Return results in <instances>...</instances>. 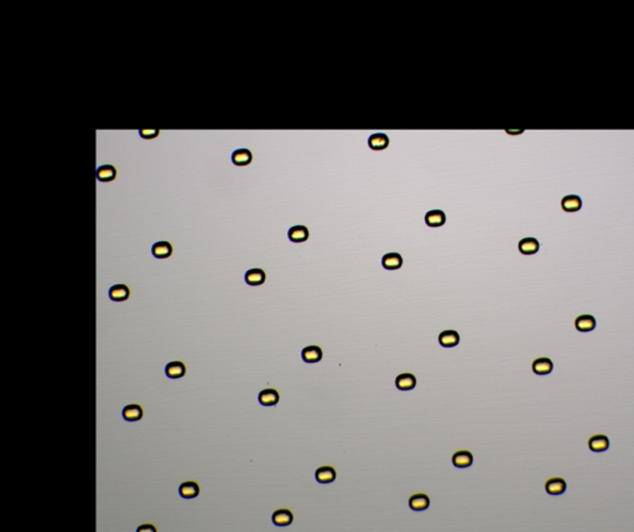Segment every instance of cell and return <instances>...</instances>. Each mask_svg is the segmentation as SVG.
Listing matches in <instances>:
<instances>
[{"label": "cell", "mask_w": 634, "mask_h": 532, "mask_svg": "<svg viewBox=\"0 0 634 532\" xmlns=\"http://www.w3.org/2000/svg\"><path fill=\"white\" fill-rule=\"evenodd\" d=\"M108 296L113 302H124V301L128 300L129 296H130V290H129V287L124 284L113 285V286L109 289Z\"/></svg>", "instance_id": "cell-1"}, {"label": "cell", "mask_w": 634, "mask_h": 532, "mask_svg": "<svg viewBox=\"0 0 634 532\" xmlns=\"http://www.w3.org/2000/svg\"><path fill=\"white\" fill-rule=\"evenodd\" d=\"M368 146L373 151H383L389 146V137L384 133H374L368 137Z\"/></svg>", "instance_id": "cell-2"}, {"label": "cell", "mask_w": 634, "mask_h": 532, "mask_svg": "<svg viewBox=\"0 0 634 532\" xmlns=\"http://www.w3.org/2000/svg\"><path fill=\"white\" fill-rule=\"evenodd\" d=\"M425 223L430 228L442 227L446 223V214L441 209H432L425 214Z\"/></svg>", "instance_id": "cell-3"}, {"label": "cell", "mask_w": 634, "mask_h": 532, "mask_svg": "<svg viewBox=\"0 0 634 532\" xmlns=\"http://www.w3.org/2000/svg\"><path fill=\"white\" fill-rule=\"evenodd\" d=\"M561 208L568 213L578 212L582 208V199L578 194H568L561 199Z\"/></svg>", "instance_id": "cell-4"}, {"label": "cell", "mask_w": 634, "mask_h": 532, "mask_svg": "<svg viewBox=\"0 0 634 532\" xmlns=\"http://www.w3.org/2000/svg\"><path fill=\"white\" fill-rule=\"evenodd\" d=\"M142 415H144V411H142V406L138 404L126 405L122 411V416L126 422L140 421L142 419Z\"/></svg>", "instance_id": "cell-5"}, {"label": "cell", "mask_w": 634, "mask_h": 532, "mask_svg": "<svg viewBox=\"0 0 634 532\" xmlns=\"http://www.w3.org/2000/svg\"><path fill=\"white\" fill-rule=\"evenodd\" d=\"M288 237L292 243H305L310 237V233H308V227H305V225H294L288 232Z\"/></svg>", "instance_id": "cell-6"}, {"label": "cell", "mask_w": 634, "mask_h": 532, "mask_svg": "<svg viewBox=\"0 0 634 532\" xmlns=\"http://www.w3.org/2000/svg\"><path fill=\"white\" fill-rule=\"evenodd\" d=\"M518 249L523 255H534V254H536L539 251L540 244L538 239H535L532 237L523 238L518 243Z\"/></svg>", "instance_id": "cell-7"}, {"label": "cell", "mask_w": 634, "mask_h": 532, "mask_svg": "<svg viewBox=\"0 0 634 532\" xmlns=\"http://www.w3.org/2000/svg\"><path fill=\"white\" fill-rule=\"evenodd\" d=\"M322 349L318 346H308L302 349L301 352V358L305 363H308V364H314V363H318L320 360L322 359Z\"/></svg>", "instance_id": "cell-8"}, {"label": "cell", "mask_w": 634, "mask_h": 532, "mask_svg": "<svg viewBox=\"0 0 634 532\" xmlns=\"http://www.w3.org/2000/svg\"><path fill=\"white\" fill-rule=\"evenodd\" d=\"M152 253L156 259H168L172 255L174 248L168 241H156L152 245Z\"/></svg>", "instance_id": "cell-9"}, {"label": "cell", "mask_w": 634, "mask_h": 532, "mask_svg": "<svg viewBox=\"0 0 634 532\" xmlns=\"http://www.w3.org/2000/svg\"><path fill=\"white\" fill-rule=\"evenodd\" d=\"M244 280L249 286H260L266 280V274L262 269H250L246 272Z\"/></svg>", "instance_id": "cell-10"}, {"label": "cell", "mask_w": 634, "mask_h": 532, "mask_svg": "<svg viewBox=\"0 0 634 532\" xmlns=\"http://www.w3.org/2000/svg\"><path fill=\"white\" fill-rule=\"evenodd\" d=\"M396 386L402 391H409L416 386V378L410 373H402L396 376Z\"/></svg>", "instance_id": "cell-11"}, {"label": "cell", "mask_w": 634, "mask_h": 532, "mask_svg": "<svg viewBox=\"0 0 634 532\" xmlns=\"http://www.w3.org/2000/svg\"><path fill=\"white\" fill-rule=\"evenodd\" d=\"M252 161H253V154L249 149L243 147V149H237L236 151H233L232 162L238 167L248 166Z\"/></svg>", "instance_id": "cell-12"}, {"label": "cell", "mask_w": 634, "mask_h": 532, "mask_svg": "<svg viewBox=\"0 0 634 532\" xmlns=\"http://www.w3.org/2000/svg\"><path fill=\"white\" fill-rule=\"evenodd\" d=\"M452 463L457 468H467L474 463V456L470 451H457L452 456Z\"/></svg>", "instance_id": "cell-13"}, {"label": "cell", "mask_w": 634, "mask_h": 532, "mask_svg": "<svg viewBox=\"0 0 634 532\" xmlns=\"http://www.w3.org/2000/svg\"><path fill=\"white\" fill-rule=\"evenodd\" d=\"M532 368L536 375H548L554 369V364L549 358H538L532 362Z\"/></svg>", "instance_id": "cell-14"}, {"label": "cell", "mask_w": 634, "mask_h": 532, "mask_svg": "<svg viewBox=\"0 0 634 532\" xmlns=\"http://www.w3.org/2000/svg\"><path fill=\"white\" fill-rule=\"evenodd\" d=\"M116 173H118L116 172V168L113 165H102L97 168L96 176H97V180L100 182L108 183L116 180Z\"/></svg>", "instance_id": "cell-15"}, {"label": "cell", "mask_w": 634, "mask_h": 532, "mask_svg": "<svg viewBox=\"0 0 634 532\" xmlns=\"http://www.w3.org/2000/svg\"><path fill=\"white\" fill-rule=\"evenodd\" d=\"M588 447L592 452H604L610 447V441L604 435H594L588 440Z\"/></svg>", "instance_id": "cell-16"}, {"label": "cell", "mask_w": 634, "mask_h": 532, "mask_svg": "<svg viewBox=\"0 0 634 532\" xmlns=\"http://www.w3.org/2000/svg\"><path fill=\"white\" fill-rule=\"evenodd\" d=\"M438 343L444 348H454L460 343V334L454 329L441 332L438 336Z\"/></svg>", "instance_id": "cell-17"}, {"label": "cell", "mask_w": 634, "mask_h": 532, "mask_svg": "<svg viewBox=\"0 0 634 532\" xmlns=\"http://www.w3.org/2000/svg\"><path fill=\"white\" fill-rule=\"evenodd\" d=\"M258 400L263 406H275L279 402L280 396L275 389H264L259 393Z\"/></svg>", "instance_id": "cell-18"}, {"label": "cell", "mask_w": 634, "mask_h": 532, "mask_svg": "<svg viewBox=\"0 0 634 532\" xmlns=\"http://www.w3.org/2000/svg\"><path fill=\"white\" fill-rule=\"evenodd\" d=\"M575 327L578 332H591L596 327V319L591 315H581L575 319Z\"/></svg>", "instance_id": "cell-19"}, {"label": "cell", "mask_w": 634, "mask_h": 532, "mask_svg": "<svg viewBox=\"0 0 634 532\" xmlns=\"http://www.w3.org/2000/svg\"><path fill=\"white\" fill-rule=\"evenodd\" d=\"M409 506L414 511H424L430 506V499H428V495L422 494V493L414 494L410 497Z\"/></svg>", "instance_id": "cell-20"}, {"label": "cell", "mask_w": 634, "mask_h": 532, "mask_svg": "<svg viewBox=\"0 0 634 532\" xmlns=\"http://www.w3.org/2000/svg\"><path fill=\"white\" fill-rule=\"evenodd\" d=\"M545 490L550 495H561L566 490V482L562 478H552L545 483Z\"/></svg>", "instance_id": "cell-21"}, {"label": "cell", "mask_w": 634, "mask_h": 532, "mask_svg": "<svg viewBox=\"0 0 634 532\" xmlns=\"http://www.w3.org/2000/svg\"><path fill=\"white\" fill-rule=\"evenodd\" d=\"M315 477L317 482L321 483V484H328V483L334 482V479H336V471L330 466L320 467L316 471Z\"/></svg>", "instance_id": "cell-22"}, {"label": "cell", "mask_w": 634, "mask_h": 532, "mask_svg": "<svg viewBox=\"0 0 634 532\" xmlns=\"http://www.w3.org/2000/svg\"><path fill=\"white\" fill-rule=\"evenodd\" d=\"M272 523L276 526H289L294 520V515L288 509H279L272 514Z\"/></svg>", "instance_id": "cell-23"}, {"label": "cell", "mask_w": 634, "mask_h": 532, "mask_svg": "<svg viewBox=\"0 0 634 532\" xmlns=\"http://www.w3.org/2000/svg\"><path fill=\"white\" fill-rule=\"evenodd\" d=\"M382 265L386 270H398L402 265V258L399 253H388L382 259Z\"/></svg>", "instance_id": "cell-24"}, {"label": "cell", "mask_w": 634, "mask_h": 532, "mask_svg": "<svg viewBox=\"0 0 634 532\" xmlns=\"http://www.w3.org/2000/svg\"><path fill=\"white\" fill-rule=\"evenodd\" d=\"M165 374L170 379H180L186 374V367L182 362H170L165 367Z\"/></svg>", "instance_id": "cell-25"}, {"label": "cell", "mask_w": 634, "mask_h": 532, "mask_svg": "<svg viewBox=\"0 0 634 532\" xmlns=\"http://www.w3.org/2000/svg\"><path fill=\"white\" fill-rule=\"evenodd\" d=\"M178 493L184 499H194L200 494V487L196 482H185L180 485Z\"/></svg>", "instance_id": "cell-26"}, {"label": "cell", "mask_w": 634, "mask_h": 532, "mask_svg": "<svg viewBox=\"0 0 634 532\" xmlns=\"http://www.w3.org/2000/svg\"><path fill=\"white\" fill-rule=\"evenodd\" d=\"M160 134V130L158 129H140L139 130V135L142 137V139H155V137L158 136Z\"/></svg>", "instance_id": "cell-27"}, {"label": "cell", "mask_w": 634, "mask_h": 532, "mask_svg": "<svg viewBox=\"0 0 634 532\" xmlns=\"http://www.w3.org/2000/svg\"><path fill=\"white\" fill-rule=\"evenodd\" d=\"M138 531H156V529H155L152 525H144V526H140V528L138 529Z\"/></svg>", "instance_id": "cell-28"}]
</instances>
